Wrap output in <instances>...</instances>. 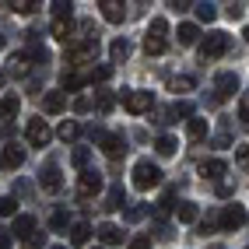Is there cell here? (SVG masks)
<instances>
[{
  "mask_svg": "<svg viewBox=\"0 0 249 249\" xmlns=\"http://www.w3.org/2000/svg\"><path fill=\"white\" fill-rule=\"evenodd\" d=\"M126 249H151V235H137V239L130 242Z\"/></svg>",
  "mask_w": 249,
  "mask_h": 249,
  "instance_id": "8d00e7d4",
  "label": "cell"
},
{
  "mask_svg": "<svg viewBox=\"0 0 249 249\" xmlns=\"http://www.w3.org/2000/svg\"><path fill=\"white\" fill-rule=\"evenodd\" d=\"M14 11H18V14H32V11H36L39 4H32V0H18V4H11Z\"/></svg>",
  "mask_w": 249,
  "mask_h": 249,
  "instance_id": "d590c367",
  "label": "cell"
},
{
  "mask_svg": "<svg viewBox=\"0 0 249 249\" xmlns=\"http://www.w3.org/2000/svg\"><path fill=\"white\" fill-rule=\"evenodd\" d=\"M88 158H91V151H88V147H74V155H71V161L77 165L81 172H85V165H88Z\"/></svg>",
  "mask_w": 249,
  "mask_h": 249,
  "instance_id": "f546056e",
  "label": "cell"
},
{
  "mask_svg": "<svg viewBox=\"0 0 249 249\" xmlns=\"http://www.w3.org/2000/svg\"><path fill=\"white\" fill-rule=\"evenodd\" d=\"M239 120H242V123L249 126V91L242 95V102H239Z\"/></svg>",
  "mask_w": 249,
  "mask_h": 249,
  "instance_id": "836d02e7",
  "label": "cell"
},
{
  "mask_svg": "<svg viewBox=\"0 0 249 249\" xmlns=\"http://www.w3.org/2000/svg\"><path fill=\"white\" fill-rule=\"evenodd\" d=\"M246 249H249V246H246Z\"/></svg>",
  "mask_w": 249,
  "mask_h": 249,
  "instance_id": "7dc6e473",
  "label": "cell"
},
{
  "mask_svg": "<svg viewBox=\"0 0 249 249\" xmlns=\"http://www.w3.org/2000/svg\"><path fill=\"white\" fill-rule=\"evenodd\" d=\"M165 32H169V21L165 18H155L151 28H147V36H144V49L151 56H161L165 49H169V39H165Z\"/></svg>",
  "mask_w": 249,
  "mask_h": 249,
  "instance_id": "6da1fadb",
  "label": "cell"
},
{
  "mask_svg": "<svg viewBox=\"0 0 249 249\" xmlns=\"http://www.w3.org/2000/svg\"><path fill=\"white\" fill-rule=\"evenodd\" d=\"M196 18H200V21H214V18H218V7H214V4H196Z\"/></svg>",
  "mask_w": 249,
  "mask_h": 249,
  "instance_id": "f1b7e54d",
  "label": "cell"
},
{
  "mask_svg": "<svg viewBox=\"0 0 249 249\" xmlns=\"http://www.w3.org/2000/svg\"><path fill=\"white\" fill-rule=\"evenodd\" d=\"M95 106H98V112H109V109H112V95H106V91H102Z\"/></svg>",
  "mask_w": 249,
  "mask_h": 249,
  "instance_id": "74e56055",
  "label": "cell"
},
{
  "mask_svg": "<svg viewBox=\"0 0 249 249\" xmlns=\"http://www.w3.org/2000/svg\"><path fill=\"white\" fill-rule=\"evenodd\" d=\"M169 88H172V91H190V88H193V77H186V74H182V77H172Z\"/></svg>",
  "mask_w": 249,
  "mask_h": 249,
  "instance_id": "4dcf8cb0",
  "label": "cell"
},
{
  "mask_svg": "<svg viewBox=\"0 0 249 249\" xmlns=\"http://www.w3.org/2000/svg\"><path fill=\"white\" fill-rule=\"evenodd\" d=\"M0 49H4V39H0Z\"/></svg>",
  "mask_w": 249,
  "mask_h": 249,
  "instance_id": "bcb514c9",
  "label": "cell"
},
{
  "mask_svg": "<svg viewBox=\"0 0 249 249\" xmlns=\"http://www.w3.org/2000/svg\"><path fill=\"white\" fill-rule=\"evenodd\" d=\"M39 182H42V190H46V193H56V190L63 186V179H60V165L49 161L46 169H42V176H39Z\"/></svg>",
  "mask_w": 249,
  "mask_h": 249,
  "instance_id": "8fae6325",
  "label": "cell"
},
{
  "mask_svg": "<svg viewBox=\"0 0 249 249\" xmlns=\"http://www.w3.org/2000/svg\"><path fill=\"white\" fill-rule=\"evenodd\" d=\"M25 137H28V144H32V147H46V144H49V137H53V130H49V123H46V120H39V116H36V120L25 126Z\"/></svg>",
  "mask_w": 249,
  "mask_h": 249,
  "instance_id": "277c9868",
  "label": "cell"
},
{
  "mask_svg": "<svg viewBox=\"0 0 249 249\" xmlns=\"http://www.w3.org/2000/svg\"><path fill=\"white\" fill-rule=\"evenodd\" d=\"M85 74H77V71H63V88H67V91H77L81 85H85Z\"/></svg>",
  "mask_w": 249,
  "mask_h": 249,
  "instance_id": "cb8c5ba5",
  "label": "cell"
},
{
  "mask_svg": "<svg viewBox=\"0 0 249 249\" xmlns=\"http://www.w3.org/2000/svg\"><path fill=\"white\" fill-rule=\"evenodd\" d=\"M242 36H246V42H249V25H246V32H242Z\"/></svg>",
  "mask_w": 249,
  "mask_h": 249,
  "instance_id": "7bdbcfd3",
  "label": "cell"
},
{
  "mask_svg": "<svg viewBox=\"0 0 249 249\" xmlns=\"http://www.w3.org/2000/svg\"><path fill=\"white\" fill-rule=\"evenodd\" d=\"M95 235H98V239H102L106 246H120V242H123V235H126V231H123L120 225H112V221H106V225H98V231H95Z\"/></svg>",
  "mask_w": 249,
  "mask_h": 249,
  "instance_id": "7c38bea8",
  "label": "cell"
},
{
  "mask_svg": "<svg viewBox=\"0 0 249 249\" xmlns=\"http://www.w3.org/2000/svg\"><path fill=\"white\" fill-rule=\"evenodd\" d=\"M98 190H102V176H98V172L85 169L77 176V196H95Z\"/></svg>",
  "mask_w": 249,
  "mask_h": 249,
  "instance_id": "ba28073f",
  "label": "cell"
},
{
  "mask_svg": "<svg viewBox=\"0 0 249 249\" xmlns=\"http://www.w3.org/2000/svg\"><path fill=\"white\" fill-rule=\"evenodd\" d=\"M186 137L190 141H204L207 137V120H190L186 123Z\"/></svg>",
  "mask_w": 249,
  "mask_h": 249,
  "instance_id": "603a6c76",
  "label": "cell"
},
{
  "mask_svg": "<svg viewBox=\"0 0 249 249\" xmlns=\"http://www.w3.org/2000/svg\"><path fill=\"white\" fill-rule=\"evenodd\" d=\"M25 161V151L18 144H4V151H0V165L4 169H18V165Z\"/></svg>",
  "mask_w": 249,
  "mask_h": 249,
  "instance_id": "5bb4252c",
  "label": "cell"
},
{
  "mask_svg": "<svg viewBox=\"0 0 249 249\" xmlns=\"http://www.w3.org/2000/svg\"><path fill=\"white\" fill-rule=\"evenodd\" d=\"M56 134H60V141H74V137H77V123H74V120H63Z\"/></svg>",
  "mask_w": 249,
  "mask_h": 249,
  "instance_id": "484cf974",
  "label": "cell"
},
{
  "mask_svg": "<svg viewBox=\"0 0 249 249\" xmlns=\"http://www.w3.org/2000/svg\"><path fill=\"white\" fill-rule=\"evenodd\" d=\"M228 172V161L225 158H207V161H200V176L204 179H221Z\"/></svg>",
  "mask_w": 249,
  "mask_h": 249,
  "instance_id": "4fadbf2b",
  "label": "cell"
},
{
  "mask_svg": "<svg viewBox=\"0 0 249 249\" xmlns=\"http://www.w3.org/2000/svg\"><path fill=\"white\" fill-rule=\"evenodd\" d=\"M71 32H74V21L71 18H53V39L71 42Z\"/></svg>",
  "mask_w": 249,
  "mask_h": 249,
  "instance_id": "d6986e66",
  "label": "cell"
},
{
  "mask_svg": "<svg viewBox=\"0 0 249 249\" xmlns=\"http://www.w3.org/2000/svg\"><path fill=\"white\" fill-rule=\"evenodd\" d=\"M49 228H53V231H63V228H67V211H53V218H49Z\"/></svg>",
  "mask_w": 249,
  "mask_h": 249,
  "instance_id": "1f68e13d",
  "label": "cell"
},
{
  "mask_svg": "<svg viewBox=\"0 0 249 249\" xmlns=\"http://www.w3.org/2000/svg\"><path fill=\"white\" fill-rule=\"evenodd\" d=\"M225 53H228V36H225V32H211V36L200 42V56L204 60H218Z\"/></svg>",
  "mask_w": 249,
  "mask_h": 249,
  "instance_id": "3957f363",
  "label": "cell"
},
{
  "mask_svg": "<svg viewBox=\"0 0 249 249\" xmlns=\"http://www.w3.org/2000/svg\"><path fill=\"white\" fill-rule=\"evenodd\" d=\"M95 141L102 144V151H106V155H112V158L126 151V144H123V137H120V134H102V130H98Z\"/></svg>",
  "mask_w": 249,
  "mask_h": 249,
  "instance_id": "9c48e42d",
  "label": "cell"
},
{
  "mask_svg": "<svg viewBox=\"0 0 249 249\" xmlns=\"http://www.w3.org/2000/svg\"><path fill=\"white\" fill-rule=\"evenodd\" d=\"M155 147H158V155H176V147H179V144H176V137L165 134V137H158V144H155Z\"/></svg>",
  "mask_w": 249,
  "mask_h": 249,
  "instance_id": "4316f807",
  "label": "cell"
},
{
  "mask_svg": "<svg viewBox=\"0 0 249 249\" xmlns=\"http://www.w3.org/2000/svg\"><path fill=\"white\" fill-rule=\"evenodd\" d=\"M88 239H91V225H88V221H77V225L71 228V242H74V246H88Z\"/></svg>",
  "mask_w": 249,
  "mask_h": 249,
  "instance_id": "ffe728a7",
  "label": "cell"
},
{
  "mask_svg": "<svg viewBox=\"0 0 249 249\" xmlns=\"http://www.w3.org/2000/svg\"><path fill=\"white\" fill-rule=\"evenodd\" d=\"M0 85H4V71H0Z\"/></svg>",
  "mask_w": 249,
  "mask_h": 249,
  "instance_id": "ee69618b",
  "label": "cell"
},
{
  "mask_svg": "<svg viewBox=\"0 0 249 249\" xmlns=\"http://www.w3.org/2000/svg\"><path fill=\"white\" fill-rule=\"evenodd\" d=\"M109 56H112V63H123V60L130 56V42H126V39H112Z\"/></svg>",
  "mask_w": 249,
  "mask_h": 249,
  "instance_id": "44dd1931",
  "label": "cell"
},
{
  "mask_svg": "<svg viewBox=\"0 0 249 249\" xmlns=\"http://www.w3.org/2000/svg\"><path fill=\"white\" fill-rule=\"evenodd\" d=\"M18 109H21V98L18 95H4L0 98V123H11L14 116H18Z\"/></svg>",
  "mask_w": 249,
  "mask_h": 249,
  "instance_id": "9a60e30c",
  "label": "cell"
},
{
  "mask_svg": "<svg viewBox=\"0 0 249 249\" xmlns=\"http://www.w3.org/2000/svg\"><path fill=\"white\" fill-rule=\"evenodd\" d=\"M18 214V200L14 196H0V218H14Z\"/></svg>",
  "mask_w": 249,
  "mask_h": 249,
  "instance_id": "d4e9b609",
  "label": "cell"
},
{
  "mask_svg": "<svg viewBox=\"0 0 249 249\" xmlns=\"http://www.w3.org/2000/svg\"><path fill=\"white\" fill-rule=\"evenodd\" d=\"M176 214H179V221H186V225H193L196 218H200V211H196V204H190V200H182V204L176 207Z\"/></svg>",
  "mask_w": 249,
  "mask_h": 249,
  "instance_id": "7402d4cb",
  "label": "cell"
},
{
  "mask_svg": "<svg viewBox=\"0 0 249 249\" xmlns=\"http://www.w3.org/2000/svg\"><path fill=\"white\" fill-rule=\"evenodd\" d=\"M158 182H161V169H158L155 161L141 158V161L134 165V186H137V190L144 193V190H155Z\"/></svg>",
  "mask_w": 249,
  "mask_h": 249,
  "instance_id": "7a4b0ae2",
  "label": "cell"
},
{
  "mask_svg": "<svg viewBox=\"0 0 249 249\" xmlns=\"http://www.w3.org/2000/svg\"><path fill=\"white\" fill-rule=\"evenodd\" d=\"M235 158H239L242 165H249V144H242V147H235Z\"/></svg>",
  "mask_w": 249,
  "mask_h": 249,
  "instance_id": "f35d334b",
  "label": "cell"
},
{
  "mask_svg": "<svg viewBox=\"0 0 249 249\" xmlns=\"http://www.w3.org/2000/svg\"><path fill=\"white\" fill-rule=\"evenodd\" d=\"M88 109H91L88 98H74V112H88Z\"/></svg>",
  "mask_w": 249,
  "mask_h": 249,
  "instance_id": "ab89813d",
  "label": "cell"
},
{
  "mask_svg": "<svg viewBox=\"0 0 249 249\" xmlns=\"http://www.w3.org/2000/svg\"><path fill=\"white\" fill-rule=\"evenodd\" d=\"M137 218H144V207H130L126 211V221H137Z\"/></svg>",
  "mask_w": 249,
  "mask_h": 249,
  "instance_id": "60d3db41",
  "label": "cell"
},
{
  "mask_svg": "<svg viewBox=\"0 0 249 249\" xmlns=\"http://www.w3.org/2000/svg\"><path fill=\"white\" fill-rule=\"evenodd\" d=\"M53 249H67V246H53Z\"/></svg>",
  "mask_w": 249,
  "mask_h": 249,
  "instance_id": "f6af8a7d",
  "label": "cell"
},
{
  "mask_svg": "<svg viewBox=\"0 0 249 249\" xmlns=\"http://www.w3.org/2000/svg\"><path fill=\"white\" fill-rule=\"evenodd\" d=\"M109 77H112V71H109V67H95V71L88 74V81H109Z\"/></svg>",
  "mask_w": 249,
  "mask_h": 249,
  "instance_id": "e575fe53",
  "label": "cell"
},
{
  "mask_svg": "<svg viewBox=\"0 0 249 249\" xmlns=\"http://www.w3.org/2000/svg\"><path fill=\"white\" fill-rule=\"evenodd\" d=\"M246 225V211L239 207V204H228L221 214H218V228L221 231H235V228H242Z\"/></svg>",
  "mask_w": 249,
  "mask_h": 249,
  "instance_id": "5b68a950",
  "label": "cell"
},
{
  "mask_svg": "<svg viewBox=\"0 0 249 249\" xmlns=\"http://www.w3.org/2000/svg\"><path fill=\"white\" fill-rule=\"evenodd\" d=\"M11 239H14V235H7V231H4V235H0V249H11Z\"/></svg>",
  "mask_w": 249,
  "mask_h": 249,
  "instance_id": "b9f144b4",
  "label": "cell"
},
{
  "mask_svg": "<svg viewBox=\"0 0 249 249\" xmlns=\"http://www.w3.org/2000/svg\"><path fill=\"white\" fill-rule=\"evenodd\" d=\"M98 7H102V18H106V21H112V25H120V21L126 18L123 4H116V0H102V4H98Z\"/></svg>",
  "mask_w": 249,
  "mask_h": 249,
  "instance_id": "2e32d148",
  "label": "cell"
},
{
  "mask_svg": "<svg viewBox=\"0 0 249 249\" xmlns=\"http://www.w3.org/2000/svg\"><path fill=\"white\" fill-rule=\"evenodd\" d=\"M235 91H239V77L231 74V71H225V74H218V77H214V98H218V102L231 98Z\"/></svg>",
  "mask_w": 249,
  "mask_h": 249,
  "instance_id": "8992f818",
  "label": "cell"
},
{
  "mask_svg": "<svg viewBox=\"0 0 249 249\" xmlns=\"http://www.w3.org/2000/svg\"><path fill=\"white\" fill-rule=\"evenodd\" d=\"M123 106H126V112L141 116V112H147V109L155 106V95H151V91H130V95L123 98Z\"/></svg>",
  "mask_w": 249,
  "mask_h": 249,
  "instance_id": "52a82bcc",
  "label": "cell"
},
{
  "mask_svg": "<svg viewBox=\"0 0 249 249\" xmlns=\"http://www.w3.org/2000/svg\"><path fill=\"white\" fill-rule=\"evenodd\" d=\"M11 235L14 239H32L36 235V218H32V214H18L14 225H11Z\"/></svg>",
  "mask_w": 249,
  "mask_h": 249,
  "instance_id": "30bf717a",
  "label": "cell"
},
{
  "mask_svg": "<svg viewBox=\"0 0 249 249\" xmlns=\"http://www.w3.org/2000/svg\"><path fill=\"white\" fill-rule=\"evenodd\" d=\"M190 112H193V106H190V102H172V109H169L172 120H179V116H190Z\"/></svg>",
  "mask_w": 249,
  "mask_h": 249,
  "instance_id": "d6a6232c",
  "label": "cell"
},
{
  "mask_svg": "<svg viewBox=\"0 0 249 249\" xmlns=\"http://www.w3.org/2000/svg\"><path fill=\"white\" fill-rule=\"evenodd\" d=\"M116 207H123V190L120 186H112L109 196H106V211H116Z\"/></svg>",
  "mask_w": 249,
  "mask_h": 249,
  "instance_id": "83f0119b",
  "label": "cell"
},
{
  "mask_svg": "<svg viewBox=\"0 0 249 249\" xmlns=\"http://www.w3.org/2000/svg\"><path fill=\"white\" fill-rule=\"evenodd\" d=\"M176 36H179V46H193L196 39H200V28H196L193 21H182V25H179V32H176Z\"/></svg>",
  "mask_w": 249,
  "mask_h": 249,
  "instance_id": "ac0fdd59",
  "label": "cell"
},
{
  "mask_svg": "<svg viewBox=\"0 0 249 249\" xmlns=\"http://www.w3.org/2000/svg\"><path fill=\"white\" fill-rule=\"evenodd\" d=\"M63 106H67V95H63V91H46V98H42V109H46L49 116L63 112Z\"/></svg>",
  "mask_w": 249,
  "mask_h": 249,
  "instance_id": "e0dca14e",
  "label": "cell"
}]
</instances>
